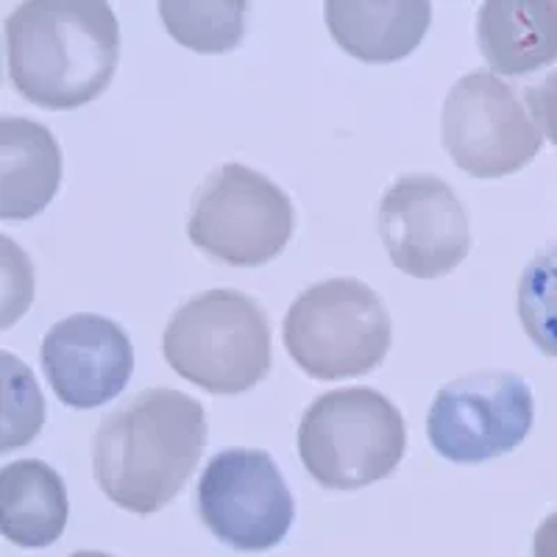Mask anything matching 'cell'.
Listing matches in <instances>:
<instances>
[{
	"instance_id": "cell-1",
	"label": "cell",
	"mask_w": 557,
	"mask_h": 557,
	"mask_svg": "<svg viewBox=\"0 0 557 557\" xmlns=\"http://www.w3.org/2000/svg\"><path fill=\"white\" fill-rule=\"evenodd\" d=\"M207 446L201 401L173 387H148L98 426L96 480L117 507L151 516L171 505Z\"/></svg>"
},
{
	"instance_id": "cell-2",
	"label": "cell",
	"mask_w": 557,
	"mask_h": 557,
	"mask_svg": "<svg viewBox=\"0 0 557 557\" xmlns=\"http://www.w3.org/2000/svg\"><path fill=\"white\" fill-rule=\"evenodd\" d=\"M121 59V26L103 0H28L7 20L14 89L53 112L96 101Z\"/></svg>"
},
{
	"instance_id": "cell-3",
	"label": "cell",
	"mask_w": 557,
	"mask_h": 557,
	"mask_svg": "<svg viewBox=\"0 0 557 557\" xmlns=\"http://www.w3.org/2000/svg\"><path fill=\"white\" fill-rule=\"evenodd\" d=\"M162 351L182 380L215 396H237L271 371V321L246 293L203 290L173 312Z\"/></svg>"
},
{
	"instance_id": "cell-4",
	"label": "cell",
	"mask_w": 557,
	"mask_h": 557,
	"mask_svg": "<svg viewBox=\"0 0 557 557\" xmlns=\"http://www.w3.org/2000/svg\"><path fill=\"white\" fill-rule=\"evenodd\" d=\"M405 451V418L374 387L323 393L298 424V457L307 474L332 491H357L385 480Z\"/></svg>"
},
{
	"instance_id": "cell-5",
	"label": "cell",
	"mask_w": 557,
	"mask_h": 557,
	"mask_svg": "<svg viewBox=\"0 0 557 557\" xmlns=\"http://www.w3.org/2000/svg\"><path fill=\"white\" fill-rule=\"evenodd\" d=\"M387 307L360 278H326L293 301L282 323L287 355L321 382L371 374L387 357Z\"/></svg>"
},
{
	"instance_id": "cell-6",
	"label": "cell",
	"mask_w": 557,
	"mask_h": 557,
	"mask_svg": "<svg viewBox=\"0 0 557 557\" xmlns=\"http://www.w3.org/2000/svg\"><path fill=\"white\" fill-rule=\"evenodd\" d=\"M293 232L296 209L287 193L240 162L215 168L193 196L187 235L226 265L257 268L276 260Z\"/></svg>"
},
{
	"instance_id": "cell-7",
	"label": "cell",
	"mask_w": 557,
	"mask_h": 557,
	"mask_svg": "<svg viewBox=\"0 0 557 557\" xmlns=\"http://www.w3.org/2000/svg\"><path fill=\"white\" fill-rule=\"evenodd\" d=\"M441 137L451 162L474 178L513 176L541 151V132L516 89L491 70L457 78L444 101Z\"/></svg>"
},
{
	"instance_id": "cell-8",
	"label": "cell",
	"mask_w": 557,
	"mask_h": 557,
	"mask_svg": "<svg viewBox=\"0 0 557 557\" xmlns=\"http://www.w3.org/2000/svg\"><path fill=\"white\" fill-rule=\"evenodd\" d=\"M196 507L207 530L237 552H268L287 539L296 502L262 449H223L203 469Z\"/></svg>"
},
{
	"instance_id": "cell-9",
	"label": "cell",
	"mask_w": 557,
	"mask_h": 557,
	"mask_svg": "<svg viewBox=\"0 0 557 557\" xmlns=\"http://www.w3.org/2000/svg\"><path fill=\"white\" fill-rule=\"evenodd\" d=\"M535 401L519 374L482 371L437 391L426 416L432 449L451 462L496 460L519 449L532 430Z\"/></svg>"
},
{
	"instance_id": "cell-10",
	"label": "cell",
	"mask_w": 557,
	"mask_h": 557,
	"mask_svg": "<svg viewBox=\"0 0 557 557\" xmlns=\"http://www.w3.org/2000/svg\"><path fill=\"white\" fill-rule=\"evenodd\" d=\"M380 235L401 273L437 278L455 271L471 251L469 212L444 178L401 176L380 203Z\"/></svg>"
},
{
	"instance_id": "cell-11",
	"label": "cell",
	"mask_w": 557,
	"mask_h": 557,
	"mask_svg": "<svg viewBox=\"0 0 557 557\" xmlns=\"http://www.w3.org/2000/svg\"><path fill=\"white\" fill-rule=\"evenodd\" d=\"M39 360L62 405L96 410L126 391L134 348L121 323L78 312L53 323L39 348Z\"/></svg>"
},
{
	"instance_id": "cell-12",
	"label": "cell",
	"mask_w": 557,
	"mask_h": 557,
	"mask_svg": "<svg viewBox=\"0 0 557 557\" xmlns=\"http://www.w3.org/2000/svg\"><path fill=\"white\" fill-rule=\"evenodd\" d=\"M323 17L332 39L348 57L371 64L399 62L430 32L426 0H326Z\"/></svg>"
},
{
	"instance_id": "cell-13",
	"label": "cell",
	"mask_w": 557,
	"mask_h": 557,
	"mask_svg": "<svg viewBox=\"0 0 557 557\" xmlns=\"http://www.w3.org/2000/svg\"><path fill=\"white\" fill-rule=\"evenodd\" d=\"M476 45L502 76H530L557 62L555 0H487L476 17Z\"/></svg>"
},
{
	"instance_id": "cell-14",
	"label": "cell",
	"mask_w": 557,
	"mask_h": 557,
	"mask_svg": "<svg viewBox=\"0 0 557 557\" xmlns=\"http://www.w3.org/2000/svg\"><path fill=\"white\" fill-rule=\"evenodd\" d=\"M62 151L51 128L28 117L0 121V218L28 221L53 201Z\"/></svg>"
},
{
	"instance_id": "cell-15",
	"label": "cell",
	"mask_w": 557,
	"mask_h": 557,
	"mask_svg": "<svg viewBox=\"0 0 557 557\" xmlns=\"http://www.w3.org/2000/svg\"><path fill=\"white\" fill-rule=\"evenodd\" d=\"M67 487L42 460H14L0 469V530L23 549H45L64 532Z\"/></svg>"
},
{
	"instance_id": "cell-16",
	"label": "cell",
	"mask_w": 557,
	"mask_h": 557,
	"mask_svg": "<svg viewBox=\"0 0 557 557\" xmlns=\"http://www.w3.org/2000/svg\"><path fill=\"white\" fill-rule=\"evenodd\" d=\"M246 0H162L168 34L196 53H226L246 34Z\"/></svg>"
},
{
	"instance_id": "cell-17",
	"label": "cell",
	"mask_w": 557,
	"mask_h": 557,
	"mask_svg": "<svg viewBox=\"0 0 557 557\" xmlns=\"http://www.w3.org/2000/svg\"><path fill=\"white\" fill-rule=\"evenodd\" d=\"M519 318L530 341L557 357V243L527 262L519 278Z\"/></svg>"
},
{
	"instance_id": "cell-18",
	"label": "cell",
	"mask_w": 557,
	"mask_h": 557,
	"mask_svg": "<svg viewBox=\"0 0 557 557\" xmlns=\"http://www.w3.org/2000/svg\"><path fill=\"white\" fill-rule=\"evenodd\" d=\"M0 360H3V444L0 449L12 451L34 441L45 421V401L26 362H20L9 351H3Z\"/></svg>"
},
{
	"instance_id": "cell-19",
	"label": "cell",
	"mask_w": 557,
	"mask_h": 557,
	"mask_svg": "<svg viewBox=\"0 0 557 557\" xmlns=\"http://www.w3.org/2000/svg\"><path fill=\"white\" fill-rule=\"evenodd\" d=\"M527 107L539 132H544L552 146H557V70H552L541 84L527 89Z\"/></svg>"
},
{
	"instance_id": "cell-20",
	"label": "cell",
	"mask_w": 557,
	"mask_h": 557,
	"mask_svg": "<svg viewBox=\"0 0 557 557\" xmlns=\"http://www.w3.org/2000/svg\"><path fill=\"white\" fill-rule=\"evenodd\" d=\"M532 557H557V510L541 521L532 539Z\"/></svg>"
},
{
	"instance_id": "cell-21",
	"label": "cell",
	"mask_w": 557,
	"mask_h": 557,
	"mask_svg": "<svg viewBox=\"0 0 557 557\" xmlns=\"http://www.w3.org/2000/svg\"><path fill=\"white\" fill-rule=\"evenodd\" d=\"M67 557H112L107 552H76V555H67Z\"/></svg>"
}]
</instances>
